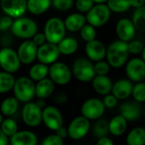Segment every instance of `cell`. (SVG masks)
<instances>
[{"mask_svg": "<svg viewBox=\"0 0 145 145\" xmlns=\"http://www.w3.org/2000/svg\"><path fill=\"white\" fill-rule=\"evenodd\" d=\"M127 42L121 40L112 42L106 48V60L112 68L119 69L126 65L129 57Z\"/></svg>", "mask_w": 145, "mask_h": 145, "instance_id": "6da1fadb", "label": "cell"}, {"mask_svg": "<svg viewBox=\"0 0 145 145\" xmlns=\"http://www.w3.org/2000/svg\"><path fill=\"white\" fill-rule=\"evenodd\" d=\"M37 25L35 20L27 17L16 18L11 25L12 34L21 39H31L37 32Z\"/></svg>", "mask_w": 145, "mask_h": 145, "instance_id": "7a4b0ae2", "label": "cell"}, {"mask_svg": "<svg viewBox=\"0 0 145 145\" xmlns=\"http://www.w3.org/2000/svg\"><path fill=\"white\" fill-rule=\"evenodd\" d=\"M66 28L64 20L58 17L48 19L44 25L43 33L48 42L58 44L65 37Z\"/></svg>", "mask_w": 145, "mask_h": 145, "instance_id": "3957f363", "label": "cell"}, {"mask_svg": "<svg viewBox=\"0 0 145 145\" xmlns=\"http://www.w3.org/2000/svg\"><path fill=\"white\" fill-rule=\"evenodd\" d=\"M14 97L22 103L30 102L35 97V84L30 77L21 76L15 79L13 88Z\"/></svg>", "mask_w": 145, "mask_h": 145, "instance_id": "277c9868", "label": "cell"}, {"mask_svg": "<svg viewBox=\"0 0 145 145\" xmlns=\"http://www.w3.org/2000/svg\"><path fill=\"white\" fill-rule=\"evenodd\" d=\"M111 13L112 12L106 3H94L85 16L87 22L97 28L108 23L110 19Z\"/></svg>", "mask_w": 145, "mask_h": 145, "instance_id": "5b68a950", "label": "cell"}, {"mask_svg": "<svg viewBox=\"0 0 145 145\" xmlns=\"http://www.w3.org/2000/svg\"><path fill=\"white\" fill-rule=\"evenodd\" d=\"M72 74L80 82H89L95 76L94 64L88 58H78L72 65Z\"/></svg>", "mask_w": 145, "mask_h": 145, "instance_id": "8992f818", "label": "cell"}, {"mask_svg": "<svg viewBox=\"0 0 145 145\" xmlns=\"http://www.w3.org/2000/svg\"><path fill=\"white\" fill-rule=\"evenodd\" d=\"M20 64L16 51L8 47L0 49V67L3 71L14 74L20 70Z\"/></svg>", "mask_w": 145, "mask_h": 145, "instance_id": "52a82bcc", "label": "cell"}, {"mask_svg": "<svg viewBox=\"0 0 145 145\" xmlns=\"http://www.w3.org/2000/svg\"><path fill=\"white\" fill-rule=\"evenodd\" d=\"M48 76L55 84L64 86L71 82L72 71L65 63L54 62L48 67Z\"/></svg>", "mask_w": 145, "mask_h": 145, "instance_id": "ba28073f", "label": "cell"}, {"mask_svg": "<svg viewBox=\"0 0 145 145\" xmlns=\"http://www.w3.org/2000/svg\"><path fill=\"white\" fill-rule=\"evenodd\" d=\"M90 120L85 116H79L75 117L70 123L68 130V137L72 140H81L87 136L90 130Z\"/></svg>", "mask_w": 145, "mask_h": 145, "instance_id": "9c48e42d", "label": "cell"}, {"mask_svg": "<svg viewBox=\"0 0 145 145\" xmlns=\"http://www.w3.org/2000/svg\"><path fill=\"white\" fill-rule=\"evenodd\" d=\"M105 112V106L103 100L97 98L87 99L81 107V113L83 116L90 121H94L101 118Z\"/></svg>", "mask_w": 145, "mask_h": 145, "instance_id": "30bf717a", "label": "cell"}, {"mask_svg": "<svg viewBox=\"0 0 145 145\" xmlns=\"http://www.w3.org/2000/svg\"><path fill=\"white\" fill-rule=\"evenodd\" d=\"M42 109H41L36 103L27 102L24 105L21 116L24 123L30 127H38L42 122Z\"/></svg>", "mask_w": 145, "mask_h": 145, "instance_id": "8fae6325", "label": "cell"}, {"mask_svg": "<svg viewBox=\"0 0 145 145\" xmlns=\"http://www.w3.org/2000/svg\"><path fill=\"white\" fill-rule=\"evenodd\" d=\"M42 122L52 131H56L63 126V116L60 111L54 106H45L42 112Z\"/></svg>", "mask_w": 145, "mask_h": 145, "instance_id": "7c38bea8", "label": "cell"}, {"mask_svg": "<svg viewBox=\"0 0 145 145\" xmlns=\"http://www.w3.org/2000/svg\"><path fill=\"white\" fill-rule=\"evenodd\" d=\"M126 74L133 82H143L145 79V61L142 58H133L126 63Z\"/></svg>", "mask_w": 145, "mask_h": 145, "instance_id": "4fadbf2b", "label": "cell"}, {"mask_svg": "<svg viewBox=\"0 0 145 145\" xmlns=\"http://www.w3.org/2000/svg\"><path fill=\"white\" fill-rule=\"evenodd\" d=\"M3 13L14 19L23 16L27 10V0H0Z\"/></svg>", "mask_w": 145, "mask_h": 145, "instance_id": "5bb4252c", "label": "cell"}, {"mask_svg": "<svg viewBox=\"0 0 145 145\" xmlns=\"http://www.w3.org/2000/svg\"><path fill=\"white\" fill-rule=\"evenodd\" d=\"M60 55L57 44L46 42L37 48V59L45 65H51L57 61Z\"/></svg>", "mask_w": 145, "mask_h": 145, "instance_id": "9a60e30c", "label": "cell"}, {"mask_svg": "<svg viewBox=\"0 0 145 145\" xmlns=\"http://www.w3.org/2000/svg\"><path fill=\"white\" fill-rule=\"evenodd\" d=\"M136 27L131 19L121 18L116 25V34L119 40L130 42L136 35Z\"/></svg>", "mask_w": 145, "mask_h": 145, "instance_id": "2e32d148", "label": "cell"}, {"mask_svg": "<svg viewBox=\"0 0 145 145\" xmlns=\"http://www.w3.org/2000/svg\"><path fill=\"white\" fill-rule=\"evenodd\" d=\"M37 46L32 40L25 39L18 48L17 54L21 62L24 65H29L34 62L37 59Z\"/></svg>", "mask_w": 145, "mask_h": 145, "instance_id": "e0dca14e", "label": "cell"}, {"mask_svg": "<svg viewBox=\"0 0 145 145\" xmlns=\"http://www.w3.org/2000/svg\"><path fill=\"white\" fill-rule=\"evenodd\" d=\"M85 53L87 57L93 62L102 60L106 56V47L97 39L87 42L85 45Z\"/></svg>", "mask_w": 145, "mask_h": 145, "instance_id": "ac0fdd59", "label": "cell"}, {"mask_svg": "<svg viewBox=\"0 0 145 145\" xmlns=\"http://www.w3.org/2000/svg\"><path fill=\"white\" fill-rule=\"evenodd\" d=\"M133 87V82L128 78L119 79L113 83L111 93L114 94L118 100H125L132 95Z\"/></svg>", "mask_w": 145, "mask_h": 145, "instance_id": "d6986e66", "label": "cell"}, {"mask_svg": "<svg viewBox=\"0 0 145 145\" xmlns=\"http://www.w3.org/2000/svg\"><path fill=\"white\" fill-rule=\"evenodd\" d=\"M142 113L140 103L137 101H128L123 103L120 107V114L124 116L127 121H137Z\"/></svg>", "mask_w": 145, "mask_h": 145, "instance_id": "ffe728a7", "label": "cell"}, {"mask_svg": "<svg viewBox=\"0 0 145 145\" xmlns=\"http://www.w3.org/2000/svg\"><path fill=\"white\" fill-rule=\"evenodd\" d=\"M91 82L94 91L98 94L105 96L111 93L113 82L107 75H95Z\"/></svg>", "mask_w": 145, "mask_h": 145, "instance_id": "44dd1931", "label": "cell"}, {"mask_svg": "<svg viewBox=\"0 0 145 145\" xmlns=\"http://www.w3.org/2000/svg\"><path fill=\"white\" fill-rule=\"evenodd\" d=\"M37 137L30 131H17L9 138V143L12 145H36Z\"/></svg>", "mask_w": 145, "mask_h": 145, "instance_id": "7402d4cb", "label": "cell"}, {"mask_svg": "<svg viewBox=\"0 0 145 145\" xmlns=\"http://www.w3.org/2000/svg\"><path fill=\"white\" fill-rule=\"evenodd\" d=\"M55 83L50 78H43L35 84V96L38 99H47L53 94Z\"/></svg>", "mask_w": 145, "mask_h": 145, "instance_id": "603a6c76", "label": "cell"}, {"mask_svg": "<svg viewBox=\"0 0 145 145\" xmlns=\"http://www.w3.org/2000/svg\"><path fill=\"white\" fill-rule=\"evenodd\" d=\"M66 31L71 32L79 31L82 27L87 23L86 16L82 13H73L69 14L64 20Z\"/></svg>", "mask_w": 145, "mask_h": 145, "instance_id": "cb8c5ba5", "label": "cell"}, {"mask_svg": "<svg viewBox=\"0 0 145 145\" xmlns=\"http://www.w3.org/2000/svg\"><path fill=\"white\" fill-rule=\"evenodd\" d=\"M127 119L121 114L114 116L109 121V133L115 137L122 136L127 132Z\"/></svg>", "mask_w": 145, "mask_h": 145, "instance_id": "d4e9b609", "label": "cell"}, {"mask_svg": "<svg viewBox=\"0 0 145 145\" xmlns=\"http://www.w3.org/2000/svg\"><path fill=\"white\" fill-rule=\"evenodd\" d=\"M57 46L60 54L71 55L77 51L79 44L77 40L73 37H64Z\"/></svg>", "mask_w": 145, "mask_h": 145, "instance_id": "484cf974", "label": "cell"}, {"mask_svg": "<svg viewBox=\"0 0 145 145\" xmlns=\"http://www.w3.org/2000/svg\"><path fill=\"white\" fill-rule=\"evenodd\" d=\"M52 0H27V10L35 15L45 13L50 7Z\"/></svg>", "mask_w": 145, "mask_h": 145, "instance_id": "4316f807", "label": "cell"}, {"mask_svg": "<svg viewBox=\"0 0 145 145\" xmlns=\"http://www.w3.org/2000/svg\"><path fill=\"white\" fill-rule=\"evenodd\" d=\"M19 102L20 101L15 97H8L5 99L0 105L1 113L7 117L14 116L19 109Z\"/></svg>", "mask_w": 145, "mask_h": 145, "instance_id": "83f0119b", "label": "cell"}, {"mask_svg": "<svg viewBox=\"0 0 145 145\" xmlns=\"http://www.w3.org/2000/svg\"><path fill=\"white\" fill-rule=\"evenodd\" d=\"M126 141L128 145L145 144V128L141 127L133 128L127 133Z\"/></svg>", "mask_w": 145, "mask_h": 145, "instance_id": "f1b7e54d", "label": "cell"}, {"mask_svg": "<svg viewBox=\"0 0 145 145\" xmlns=\"http://www.w3.org/2000/svg\"><path fill=\"white\" fill-rule=\"evenodd\" d=\"M48 76V66L43 63H38L33 65L29 71V77L34 81L38 82Z\"/></svg>", "mask_w": 145, "mask_h": 145, "instance_id": "f546056e", "label": "cell"}, {"mask_svg": "<svg viewBox=\"0 0 145 145\" xmlns=\"http://www.w3.org/2000/svg\"><path fill=\"white\" fill-rule=\"evenodd\" d=\"M14 82L15 78L14 77L13 74L4 71H0V94L6 93L13 90Z\"/></svg>", "mask_w": 145, "mask_h": 145, "instance_id": "4dcf8cb0", "label": "cell"}, {"mask_svg": "<svg viewBox=\"0 0 145 145\" xmlns=\"http://www.w3.org/2000/svg\"><path fill=\"white\" fill-rule=\"evenodd\" d=\"M132 20L137 31L145 33V4L140 8H135Z\"/></svg>", "mask_w": 145, "mask_h": 145, "instance_id": "1f68e13d", "label": "cell"}, {"mask_svg": "<svg viewBox=\"0 0 145 145\" xmlns=\"http://www.w3.org/2000/svg\"><path fill=\"white\" fill-rule=\"evenodd\" d=\"M106 4L111 12L116 14L125 13L131 8L130 0H108Z\"/></svg>", "mask_w": 145, "mask_h": 145, "instance_id": "d6a6232c", "label": "cell"}, {"mask_svg": "<svg viewBox=\"0 0 145 145\" xmlns=\"http://www.w3.org/2000/svg\"><path fill=\"white\" fill-rule=\"evenodd\" d=\"M93 134L98 138L107 136L109 133V121L105 119H98L97 122L94 124L93 128Z\"/></svg>", "mask_w": 145, "mask_h": 145, "instance_id": "836d02e7", "label": "cell"}, {"mask_svg": "<svg viewBox=\"0 0 145 145\" xmlns=\"http://www.w3.org/2000/svg\"><path fill=\"white\" fill-rule=\"evenodd\" d=\"M1 130L4 133L6 136L10 138L12 135H14L18 131V125L16 121L12 118H6L3 120L1 125H0Z\"/></svg>", "mask_w": 145, "mask_h": 145, "instance_id": "e575fe53", "label": "cell"}, {"mask_svg": "<svg viewBox=\"0 0 145 145\" xmlns=\"http://www.w3.org/2000/svg\"><path fill=\"white\" fill-rule=\"evenodd\" d=\"M79 31H80V35H81L82 38L86 42L92 41L93 39H96V36H97L96 27H94L93 25H92L88 23H86Z\"/></svg>", "mask_w": 145, "mask_h": 145, "instance_id": "d590c367", "label": "cell"}, {"mask_svg": "<svg viewBox=\"0 0 145 145\" xmlns=\"http://www.w3.org/2000/svg\"><path fill=\"white\" fill-rule=\"evenodd\" d=\"M132 95L135 101L138 103H144L145 102V83L143 82H136L135 85L133 87Z\"/></svg>", "mask_w": 145, "mask_h": 145, "instance_id": "8d00e7d4", "label": "cell"}, {"mask_svg": "<svg viewBox=\"0 0 145 145\" xmlns=\"http://www.w3.org/2000/svg\"><path fill=\"white\" fill-rule=\"evenodd\" d=\"M144 44L143 43V42L138 41V40L133 39L127 42V48H128L129 54H133V55H138V54H141L144 49Z\"/></svg>", "mask_w": 145, "mask_h": 145, "instance_id": "74e56055", "label": "cell"}, {"mask_svg": "<svg viewBox=\"0 0 145 145\" xmlns=\"http://www.w3.org/2000/svg\"><path fill=\"white\" fill-rule=\"evenodd\" d=\"M111 66L108 63V61H105L104 59L95 62L94 64V71L96 75H108L110 72Z\"/></svg>", "mask_w": 145, "mask_h": 145, "instance_id": "f35d334b", "label": "cell"}, {"mask_svg": "<svg viewBox=\"0 0 145 145\" xmlns=\"http://www.w3.org/2000/svg\"><path fill=\"white\" fill-rule=\"evenodd\" d=\"M51 4L59 11H67L72 8L74 0H52Z\"/></svg>", "mask_w": 145, "mask_h": 145, "instance_id": "ab89813d", "label": "cell"}, {"mask_svg": "<svg viewBox=\"0 0 145 145\" xmlns=\"http://www.w3.org/2000/svg\"><path fill=\"white\" fill-rule=\"evenodd\" d=\"M94 5L93 0H76V8L78 12L82 14H87L92 7Z\"/></svg>", "mask_w": 145, "mask_h": 145, "instance_id": "60d3db41", "label": "cell"}, {"mask_svg": "<svg viewBox=\"0 0 145 145\" xmlns=\"http://www.w3.org/2000/svg\"><path fill=\"white\" fill-rule=\"evenodd\" d=\"M42 145H63L64 144V139L59 137L57 134H52L48 137H46L42 142Z\"/></svg>", "mask_w": 145, "mask_h": 145, "instance_id": "b9f144b4", "label": "cell"}, {"mask_svg": "<svg viewBox=\"0 0 145 145\" xmlns=\"http://www.w3.org/2000/svg\"><path fill=\"white\" fill-rule=\"evenodd\" d=\"M103 103H104L105 108L112 109V108H115L117 105L118 99L116 98V96L114 94L110 93L105 95V98L103 99Z\"/></svg>", "mask_w": 145, "mask_h": 145, "instance_id": "7bdbcfd3", "label": "cell"}, {"mask_svg": "<svg viewBox=\"0 0 145 145\" xmlns=\"http://www.w3.org/2000/svg\"><path fill=\"white\" fill-rule=\"evenodd\" d=\"M13 18L5 14L4 16L0 18V31H5L8 29L11 28V25L13 24Z\"/></svg>", "mask_w": 145, "mask_h": 145, "instance_id": "ee69618b", "label": "cell"}, {"mask_svg": "<svg viewBox=\"0 0 145 145\" xmlns=\"http://www.w3.org/2000/svg\"><path fill=\"white\" fill-rule=\"evenodd\" d=\"M32 41L35 42V44L39 47L41 45H42L43 43H45L47 42L46 40V37L44 35V33H36L34 35V37H32Z\"/></svg>", "mask_w": 145, "mask_h": 145, "instance_id": "f6af8a7d", "label": "cell"}, {"mask_svg": "<svg viewBox=\"0 0 145 145\" xmlns=\"http://www.w3.org/2000/svg\"><path fill=\"white\" fill-rule=\"evenodd\" d=\"M54 100L56 104H59V105H61V104H65L67 102L68 100V97L66 96V94H65L64 93H57L54 98Z\"/></svg>", "mask_w": 145, "mask_h": 145, "instance_id": "bcb514c9", "label": "cell"}, {"mask_svg": "<svg viewBox=\"0 0 145 145\" xmlns=\"http://www.w3.org/2000/svg\"><path fill=\"white\" fill-rule=\"evenodd\" d=\"M97 144L98 145H113L114 142L112 141V139H110V138H108L107 136L102 137L98 138L97 141Z\"/></svg>", "mask_w": 145, "mask_h": 145, "instance_id": "7dc6e473", "label": "cell"}, {"mask_svg": "<svg viewBox=\"0 0 145 145\" xmlns=\"http://www.w3.org/2000/svg\"><path fill=\"white\" fill-rule=\"evenodd\" d=\"M56 134L59 137H60L61 138L65 139V138H66L68 137V130L62 126L61 127H59V129L56 130Z\"/></svg>", "mask_w": 145, "mask_h": 145, "instance_id": "c3c4849f", "label": "cell"}, {"mask_svg": "<svg viewBox=\"0 0 145 145\" xmlns=\"http://www.w3.org/2000/svg\"><path fill=\"white\" fill-rule=\"evenodd\" d=\"M130 4L131 7L134 8H138L144 5L145 0H130Z\"/></svg>", "mask_w": 145, "mask_h": 145, "instance_id": "681fc988", "label": "cell"}, {"mask_svg": "<svg viewBox=\"0 0 145 145\" xmlns=\"http://www.w3.org/2000/svg\"><path fill=\"white\" fill-rule=\"evenodd\" d=\"M8 137L4 134V133L0 128V145H7L9 143Z\"/></svg>", "mask_w": 145, "mask_h": 145, "instance_id": "f907efd6", "label": "cell"}, {"mask_svg": "<svg viewBox=\"0 0 145 145\" xmlns=\"http://www.w3.org/2000/svg\"><path fill=\"white\" fill-rule=\"evenodd\" d=\"M36 104L41 108V109H43L45 107V101H44V99H38V100L36 102Z\"/></svg>", "mask_w": 145, "mask_h": 145, "instance_id": "816d5d0a", "label": "cell"}, {"mask_svg": "<svg viewBox=\"0 0 145 145\" xmlns=\"http://www.w3.org/2000/svg\"><path fill=\"white\" fill-rule=\"evenodd\" d=\"M108 0H93L94 3H106Z\"/></svg>", "mask_w": 145, "mask_h": 145, "instance_id": "f5cc1de1", "label": "cell"}, {"mask_svg": "<svg viewBox=\"0 0 145 145\" xmlns=\"http://www.w3.org/2000/svg\"><path fill=\"white\" fill-rule=\"evenodd\" d=\"M141 54H142V59L145 61V45L144 47V49H143L142 53H141Z\"/></svg>", "mask_w": 145, "mask_h": 145, "instance_id": "db71d44e", "label": "cell"}, {"mask_svg": "<svg viewBox=\"0 0 145 145\" xmlns=\"http://www.w3.org/2000/svg\"><path fill=\"white\" fill-rule=\"evenodd\" d=\"M3 114L0 113V125H1V123H2V121H3Z\"/></svg>", "mask_w": 145, "mask_h": 145, "instance_id": "11a10c76", "label": "cell"}, {"mask_svg": "<svg viewBox=\"0 0 145 145\" xmlns=\"http://www.w3.org/2000/svg\"><path fill=\"white\" fill-rule=\"evenodd\" d=\"M144 115H145V110H144Z\"/></svg>", "mask_w": 145, "mask_h": 145, "instance_id": "9f6ffc18", "label": "cell"}]
</instances>
